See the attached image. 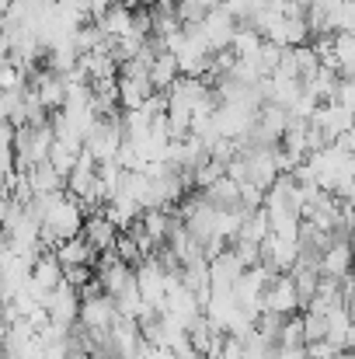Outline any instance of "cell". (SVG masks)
<instances>
[{
	"instance_id": "cell-16",
	"label": "cell",
	"mask_w": 355,
	"mask_h": 359,
	"mask_svg": "<svg viewBox=\"0 0 355 359\" xmlns=\"http://www.w3.org/2000/svg\"><path fill=\"white\" fill-rule=\"evenodd\" d=\"M261 46H265V35L254 32L251 25H240L230 49L237 53V60H258V56H261Z\"/></svg>"
},
{
	"instance_id": "cell-6",
	"label": "cell",
	"mask_w": 355,
	"mask_h": 359,
	"mask_svg": "<svg viewBox=\"0 0 355 359\" xmlns=\"http://www.w3.org/2000/svg\"><path fill=\"white\" fill-rule=\"evenodd\" d=\"M116 325H118V307L109 293L84 300V311H81V328L84 332H112Z\"/></svg>"
},
{
	"instance_id": "cell-19",
	"label": "cell",
	"mask_w": 355,
	"mask_h": 359,
	"mask_svg": "<svg viewBox=\"0 0 355 359\" xmlns=\"http://www.w3.org/2000/svg\"><path fill=\"white\" fill-rule=\"evenodd\" d=\"M116 255L125 262V265H132V269H139L143 262H146V255H143V248H139V241L132 238L129 231H122L116 241Z\"/></svg>"
},
{
	"instance_id": "cell-5",
	"label": "cell",
	"mask_w": 355,
	"mask_h": 359,
	"mask_svg": "<svg viewBox=\"0 0 355 359\" xmlns=\"http://www.w3.org/2000/svg\"><path fill=\"white\" fill-rule=\"evenodd\" d=\"M237 28H240V21L234 18V11H230L227 4L213 7V11L206 14V21H202V32H206V39H209V49H213V53H223V49H230V46H234Z\"/></svg>"
},
{
	"instance_id": "cell-20",
	"label": "cell",
	"mask_w": 355,
	"mask_h": 359,
	"mask_svg": "<svg viewBox=\"0 0 355 359\" xmlns=\"http://www.w3.org/2000/svg\"><path fill=\"white\" fill-rule=\"evenodd\" d=\"M282 60H286V49L265 39V46H261V56H258V63H261V70H265V77H272V74H275V70L282 67Z\"/></svg>"
},
{
	"instance_id": "cell-8",
	"label": "cell",
	"mask_w": 355,
	"mask_h": 359,
	"mask_svg": "<svg viewBox=\"0 0 355 359\" xmlns=\"http://www.w3.org/2000/svg\"><path fill=\"white\" fill-rule=\"evenodd\" d=\"M247 272V265L240 262V255L234 251V244L223 251V255H216L213 262H209V276H213V290H234L237 279Z\"/></svg>"
},
{
	"instance_id": "cell-11",
	"label": "cell",
	"mask_w": 355,
	"mask_h": 359,
	"mask_svg": "<svg viewBox=\"0 0 355 359\" xmlns=\"http://www.w3.org/2000/svg\"><path fill=\"white\" fill-rule=\"evenodd\" d=\"M178 81H181V63H178V56H174V53H157V60H153V67H150V84H153V91L167 95Z\"/></svg>"
},
{
	"instance_id": "cell-18",
	"label": "cell",
	"mask_w": 355,
	"mask_h": 359,
	"mask_svg": "<svg viewBox=\"0 0 355 359\" xmlns=\"http://www.w3.org/2000/svg\"><path fill=\"white\" fill-rule=\"evenodd\" d=\"M338 84H342V74H335V70H321L314 81H307V91H314V95L328 105V102L338 98Z\"/></svg>"
},
{
	"instance_id": "cell-7",
	"label": "cell",
	"mask_w": 355,
	"mask_h": 359,
	"mask_svg": "<svg viewBox=\"0 0 355 359\" xmlns=\"http://www.w3.org/2000/svg\"><path fill=\"white\" fill-rule=\"evenodd\" d=\"M321 276H328V279H349V276H355V251L349 244V238H338L321 255Z\"/></svg>"
},
{
	"instance_id": "cell-10",
	"label": "cell",
	"mask_w": 355,
	"mask_h": 359,
	"mask_svg": "<svg viewBox=\"0 0 355 359\" xmlns=\"http://www.w3.org/2000/svg\"><path fill=\"white\" fill-rule=\"evenodd\" d=\"M118 95H122V112H143V105L157 95L150 77H118Z\"/></svg>"
},
{
	"instance_id": "cell-17",
	"label": "cell",
	"mask_w": 355,
	"mask_h": 359,
	"mask_svg": "<svg viewBox=\"0 0 355 359\" xmlns=\"http://www.w3.org/2000/svg\"><path fill=\"white\" fill-rule=\"evenodd\" d=\"M279 349H307V325H303V314H293V318L282 321Z\"/></svg>"
},
{
	"instance_id": "cell-23",
	"label": "cell",
	"mask_w": 355,
	"mask_h": 359,
	"mask_svg": "<svg viewBox=\"0 0 355 359\" xmlns=\"http://www.w3.org/2000/svg\"><path fill=\"white\" fill-rule=\"evenodd\" d=\"M338 143H345V147L355 154V133H349V136H345V140H338Z\"/></svg>"
},
{
	"instance_id": "cell-12",
	"label": "cell",
	"mask_w": 355,
	"mask_h": 359,
	"mask_svg": "<svg viewBox=\"0 0 355 359\" xmlns=\"http://www.w3.org/2000/svg\"><path fill=\"white\" fill-rule=\"evenodd\" d=\"M28 182H32V192L35 196H63L67 192V175H60L49 161L32 168L28 171Z\"/></svg>"
},
{
	"instance_id": "cell-22",
	"label": "cell",
	"mask_w": 355,
	"mask_h": 359,
	"mask_svg": "<svg viewBox=\"0 0 355 359\" xmlns=\"http://www.w3.org/2000/svg\"><path fill=\"white\" fill-rule=\"evenodd\" d=\"M335 35H355V0H345L335 14Z\"/></svg>"
},
{
	"instance_id": "cell-3",
	"label": "cell",
	"mask_w": 355,
	"mask_h": 359,
	"mask_svg": "<svg viewBox=\"0 0 355 359\" xmlns=\"http://www.w3.org/2000/svg\"><path fill=\"white\" fill-rule=\"evenodd\" d=\"M296 311H303V300H300V290H296L293 272L275 276V283H272V286H268V293H265V314L293 318Z\"/></svg>"
},
{
	"instance_id": "cell-14",
	"label": "cell",
	"mask_w": 355,
	"mask_h": 359,
	"mask_svg": "<svg viewBox=\"0 0 355 359\" xmlns=\"http://www.w3.org/2000/svg\"><path fill=\"white\" fill-rule=\"evenodd\" d=\"M98 25H102V32H105V39H109V46H116L118 39H125V35H132V7H125V4H116L105 18H98Z\"/></svg>"
},
{
	"instance_id": "cell-15",
	"label": "cell",
	"mask_w": 355,
	"mask_h": 359,
	"mask_svg": "<svg viewBox=\"0 0 355 359\" xmlns=\"http://www.w3.org/2000/svg\"><path fill=\"white\" fill-rule=\"evenodd\" d=\"M202 196H206V203L216 206V210H237V206H240V182H234L230 175H223V178H220L213 189H206Z\"/></svg>"
},
{
	"instance_id": "cell-21",
	"label": "cell",
	"mask_w": 355,
	"mask_h": 359,
	"mask_svg": "<svg viewBox=\"0 0 355 359\" xmlns=\"http://www.w3.org/2000/svg\"><path fill=\"white\" fill-rule=\"evenodd\" d=\"M303 325H307V346L310 342H328V314H303Z\"/></svg>"
},
{
	"instance_id": "cell-13",
	"label": "cell",
	"mask_w": 355,
	"mask_h": 359,
	"mask_svg": "<svg viewBox=\"0 0 355 359\" xmlns=\"http://www.w3.org/2000/svg\"><path fill=\"white\" fill-rule=\"evenodd\" d=\"M53 255L60 258V265H63V269H74V265H95V262H98V251H95L84 238H74V241L56 244V251H53Z\"/></svg>"
},
{
	"instance_id": "cell-2",
	"label": "cell",
	"mask_w": 355,
	"mask_h": 359,
	"mask_svg": "<svg viewBox=\"0 0 355 359\" xmlns=\"http://www.w3.org/2000/svg\"><path fill=\"white\" fill-rule=\"evenodd\" d=\"M46 311H49L53 325H60V328H70V332H74V328L81 325L84 297H81V290H77V286L63 283L60 290H53V293H49V300H46Z\"/></svg>"
},
{
	"instance_id": "cell-9",
	"label": "cell",
	"mask_w": 355,
	"mask_h": 359,
	"mask_svg": "<svg viewBox=\"0 0 355 359\" xmlns=\"http://www.w3.org/2000/svg\"><path fill=\"white\" fill-rule=\"evenodd\" d=\"M118 231L116 224L105 217V213H91L88 217V224H84V241L98 251V255H105V251H116V241H118Z\"/></svg>"
},
{
	"instance_id": "cell-1",
	"label": "cell",
	"mask_w": 355,
	"mask_h": 359,
	"mask_svg": "<svg viewBox=\"0 0 355 359\" xmlns=\"http://www.w3.org/2000/svg\"><path fill=\"white\" fill-rule=\"evenodd\" d=\"M84 224H88V213H84L81 199H74L70 192L53 196L49 210L42 217V248L56 251V244H63V241L84 238Z\"/></svg>"
},
{
	"instance_id": "cell-4",
	"label": "cell",
	"mask_w": 355,
	"mask_h": 359,
	"mask_svg": "<svg viewBox=\"0 0 355 359\" xmlns=\"http://www.w3.org/2000/svg\"><path fill=\"white\" fill-rule=\"evenodd\" d=\"M28 88L35 91V98L42 102L46 112H63L67 109V91H70L67 77H60V74H53V70L42 67V70L32 74V84Z\"/></svg>"
}]
</instances>
